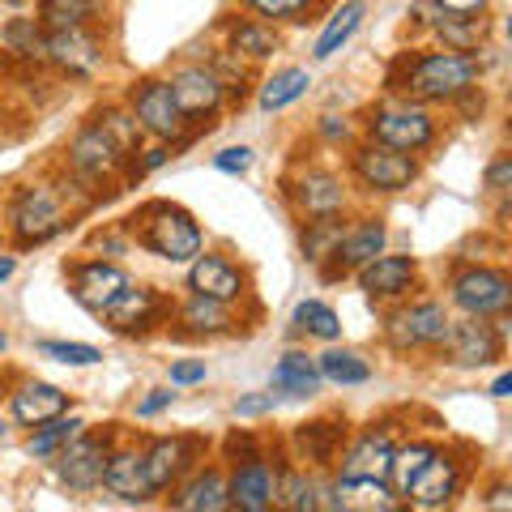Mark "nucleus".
Instances as JSON below:
<instances>
[{"label":"nucleus","mask_w":512,"mask_h":512,"mask_svg":"<svg viewBox=\"0 0 512 512\" xmlns=\"http://www.w3.org/2000/svg\"><path fill=\"white\" fill-rule=\"evenodd\" d=\"M474 82H478L474 56L453 52V47L402 56L389 73V86L402 90L406 99H419V103H448V99H457V94L474 90Z\"/></svg>","instance_id":"nucleus-1"},{"label":"nucleus","mask_w":512,"mask_h":512,"mask_svg":"<svg viewBox=\"0 0 512 512\" xmlns=\"http://www.w3.org/2000/svg\"><path fill=\"white\" fill-rule=\"evenodd\" d=\"M128 231L137 235V244L154 252L158 261H171V265H188L192 256L201 252V227L192 222L188 210L171 201H150L128 218Z\"/></svg>","instance_id":"nucleus-2"},{"label":"nucleus","mask_w":512,"mask_h":512,"mask_svg":"<svg viewBox=\"0 0 512 512\" xmlns=\"http://www.w3.org/2000/svg\"><path fill=\"white\" fill-rule=\"evenodd\" d=\"M367 137L380 141V146H389V150L419 154L436 141V120H431V111L419 103L380 107V111H372V120H367Z\"/></svg>","instance_id":"nucleus-3"},{"label":"nucleus","mask_w":512,"mask_h":512,"mask_svg":"<svg viewBox=\"0 0 512 512\" xmlns=\"http://www.w3.org/2000/svg\"><path fill=\"white\" fill-rule=\"evenodd\" d=\"M9 222H13V235H18V244H43V239H52L64 231V201L56 188H43V184H30L18 192V201H13L9 210Z\"/></svg>","instance_id":"nucleus-4"},{"label":"nucleus","mask_w":512,"mask_h":512,"mask_svg":"<svg viewBox=\"0 0 512 512\" xmlns=\"http://www.w3.org/2000/svg\"><path fill=\"white\" fill-rule=\"evenodd\" d=\"M107 453H111V431H77V436L69 440L56 453V474L60 483L69 491H94L103 478V466H107Z\"/></svg>","instance_id":"nucleus-5"},{"label":"nucleus","mask_w":512,"mask_h":512,"mask_svg":"<svg viewBox=\"0 0 512 512\" xmlns=\"http://www.w3.org/2000/svg\"><path fill=\"white\" fill-rule=\"evenodd\" d=\"M444 359L457 367H487L504 355V329L491 325V316H466L444 333Z\"/></svg>","instance_id":"nucleus-6"},{"label":"nucleus","mask_w":512,"mask_h":512,"mask_svg":"<svg viewBox=\"0 0 512 512\" xmlns=\"http://www.w3.org/2000/svg\"><path fill=\"white\" fill-rule=\"evenodd\" d=\"M453 303L466 316H504L512 308V278L504 269H461L453 278Z\"/></svg>","instance_id":"nucleus-7"},{"label":"nucleus","mask_w":512,"mask_h":512,"mask_svg":"<svg viewBox=\"0 0 512 512\" xmlns=\"http://www.w3.org/2000/svg\"><path fill=\"white\" fill-rule=\"evenodd\" d=\"M448 312L444 303H410V308L393 312L384 320V338H389L393 350H423V346H440L448 333Z\"/></svg>","instance_id":"nucleus-8"},{"label":"nucleus","mask_w":512,"mask_h":512,"mask_svg":"<svg viewBox=\"0 0 512 512\" xmlns=\"http://www.w3.org/2000/svg\"><path fill=\"white\" fill-rule=\"evenodd\" d=\"M350 167H355V175L372 192H402V188L414 184V175H419L414 154L389 150V146H380V141H367V146H359L355 158H350Z\"/></svg>","instance_id":"nucleus-9"},{"label":"nucleus","mask_w":512,"mask_h":512,"mask_svg":"<svg viewBox=\"0 0 512 512\" xmlns=\"http://www.w3.org/2000/svg\"><path fill=\"white\" fill-rule=\"evenodd\" d=\"M128 111L137 116L141 133H150L158 141H171L184 133V111L175 107V94L167 82H158V77H146V82L133 86V103H128Z\"/></svg>","instance_id":"nucleus-10"},{"label":"nucleus","mask_w":512,"mask_h":512,"mask_svg":"<svg viewBox=\"0 0 512 512\" xmlns=\"http://www.w3.org/2000/svg\"><path fill=\"white\" fill-rule=\"evenodd\" d=\"M128 282H133V278H128L120 265H111V261H82V265H73V274H69V291H73V299L82 303L86 312L103 316L111 303L124 295Z\"/></svg>","instance_id":"nucleus-11"},{"label":"nucleus","mask_w":512,"mask_h":512,"mask_svg":"<svg viewBox=\"0 0 512 512\" xmlns=\"http://www.w3.org/2000/svg\"><path fill=\"white\" fill-rule=\"evenodd\" d=\"M461 483H466V470H461V461L440 448V453L427 461V470L410 483L406 500H410L414 508H423V512H436V508H448V504L457 500Z\"/></svg>","instance_id":"nucleus-12"},{"label":"nucleus","mask_w":512,"mask_h":512,"mask_svg":"<svg viewBox=\"0 0 512 512\" xmlns=\"http://www.w3.org/2000/svg\"><path fill=\"white\" fill-rule=\"evenodd\" d=\"M201 448L205 444L197 436H163V440H154L146 453H141V457H146V478H150L154 495L180 483V478L197 466Z\"/></svg>","instance_id":"nucleus-13"},{"label":"nucleus","mask_w":512,"mask_h":512,"mask_svg":"<svg viewBox=\"0 0 512 512\" xmlns=\"http://www.w3.org/2000/svg\"><path fill=\"white\" fill-rule=\"evenodd\" d=\"M43 60H52L56 69L73 73V77H90L103 64V43L94 39L86 26L47 30V35H43Z\"/></svg>","instance_id":"nucleus-14"},{"label":"nucleus","mask_w":512,"mask_h":512,"mask_svg":"<svg viewBox=\"0 0 512 512\" xmlns=\"http://www.w3.org/2000/svg\"><path fill=\"white\" fill-rule=\"evenodd\" d=\"M244 269H239L235 261H227V256L218 252H197L188 261V291L192 295H210V299H222V303H235L244 299Z\"/></svg>","instance_id":"nucleus-15"},{"label":"nucleus","mask_w":512,"mask_h":512,"mask_svg":"<svg viewBox=\"0 0 512 512\" xmlns=\"http://www.w3.org/2000/svg\"><path fill=\"white\" fill-rule=\"evenodd\" d=\"M278 495V474L269 470L265 457L235 461V474L227 478V500L239 512H269Z\"/></svg>","instance_id":"nucleus-16"},{"label":"nucleus","mask_w":512,"mask_h":512,"mask_svg":"<svg viewBox=\"0 0 512 512\" xmlns=\"http://www.w3.org/2000/svg\"><path fill=\"white\" fill-rule=\"evenodd\" d=\"M171 94H175V107L184 116H214L222 107V94H227V82H222L218 69H205V64H188L171 77Z\"/></svg>","instance_id":"nucleus-17"},{"label":"nucleus","mask_w":512,"mask_h":512,"mask_svg":"<svg viewBox=\"0 0 512 512\" xmlns=\"http://www.w3.org/2000/svg\"><path fill=\"white\" fill-rule=\"evenodd\" d=\"M69 167L82 175V180H111V175L124 167V154L99 124H86L82 133L69 141Z\"/></svg>","instance_id":"nucleus-18"},{"label":"nucleus","mask_w":512,"mask_h":512,"mask_svg":"<svg viewBox=\"0 0 512 512\" xmlns=\"http://www.w3.org/2000/svg\"><path fill=\"white\" fill-rule=\"evenodd\" d=\"M325 500L320 508H342V512H393L397 508V491L389 487V478H342L320 491Z\"/></svg>","instance_id":"nucleus-19"},{"label":"nucleus","mask_w":512,"mask_h":512,"mask_svg":"<svg viewBox=\"0 0 512 512\" xmlns=\"http://www.w3.org/2000/svg\"><path fill=\"white\" fill-rule=\"evenodd\" d=\"M355 274H359V286H363L367 299H402L410 286H414V274H419V265H414V256L380 252V256H372L367 265H359Z\"/></svg>","instance_id":"nucleus-20"},{"label":"nucleus","mask_w":512,"mask_h":512,"mask_svg":"<svg viewBox=\"0 0 512 512\" xmlns=\"http://www.w3.org/2000/svg\"><path fill=\"white\" fill-rule=\"evenodd\" d=\"M99 487H107L111 495H120L128 504H146L154 495L150 478H146V457H141L137 448H111Z\"/></svg>","instance_id":"nucleus-21"},{"label":"nucleus","mask_w":512,"mask_h":512,"mask_svg":"<svg viewBox=\"0 0 512 512\" xmlns=\"http://www.w3.org/2000/svg\"><path fill=\"white\" fill-rule=\"evenodd\" d=\"M158 316H163V295L154 291V286H124V295L111 303L103 312V320L116 333H146L150 325H158Z\"/></svg>","instance_id":"nucleus-22"},{"label":"nucleus","mask_w":512,"mask_h":512,"mask_svg":"<svg viewBox=\"0 0 512 512\" xmlns=\"http://www.w3.org/2000/svg\"><path fill=\"white\" fill-rule=\"evenodd\" d=\"M393 436L389 427H367L363 436L346 448L342 457V478H384L389 474V461H393Z\"/></svg>","instance_id":"nucleus-23"},{"label":"nucleus","mask_w":512,"mask_h":512,"mask_svg":"<svg viewBox=\"0 0 512 512\" xmlns=\"http://www.w3.org/2000/svg\"><path fill=\"white\" fill-rule=\"evenodd\" d=\"M64 410H69V393L47 380H30L9 397V414H13V423H22V427H39Z\"/></svg>","instance_id":"nucleus-24"},{"label":"nucleus","mask_w":512,"mask_h":512,"mask_svg":"<svg viewBox=\"0 0 512 512\" xmlns=\"http://www.w3.org/2000/svg\"><path fill=\"white\" fill-rule=\"evenodd\" d=\"M384 244H389V231H384V222H376V218L355 222L350 231H342L338 248H333V256H338V269H329V278L350 274V269L367 265L372 256H380V252H384Z\"/></svg>","instance_id":"nucleus-25"},{"label":"nucleus","mask_w":512,"mask_h":512,"mask_svg":"<svg viewBox=\"0 0 512 512\" xmlns=\"http://www.w3.org/2000/svg\"><path fill=\"white\" fill-rule=\"evenodd\" d=\"M346 436H350L346 419H316V423H299V427H295L299 461H312V466H333V457L342 453Z\"/></svg>","instance_id":"nucleus-26"},{"label":"nucleus","mask_w":512,"mask_h":512,"mask_svg":"<svg viewBox=\"0 0 512 512\" xmlns=\"http://www.w3.org/2000/svg\"><path fill=\"white\" fill-rule=\"evenodd\" d=\"M171 508H180V512H222V508H231L222 470H197L188 483L175 487Z\"/></svg>","instance_id":"nucleus-27"},{"label":"nucleus","mask_w":512,"mask_h":512,"mask_svg":"<svg viewBox=\"0 0 512 512\" xmlns=\"http://www.w3.org/2000/svg\"><path fill=\"white\" fill-rule=\"evenodd\" d=\"M295 201L308 218H325V214H338L346 205V188L333 171H308L295 184Z\"/></svg>","instance_id":"nucleus-28"},{"label":"nucleus","mask_w":512,"mask_h":512,"mask_svg":"<svg viewBox=\"0 0 512 512\" xmlns=\"http://www.w3.org/2000/svg\"><path fill=\"white\" fill-rule=\"evenodd\" d=\"M269 384H274V393H282V397H316L325 380L316 372V359H308L303 350H286V355L274 363Z\"/></svg>","instance_id":"nucleus-29"},{"label":"nucleus","mask_w":512,"mask_h":512,"mask_svg":"<svg viewBox=\"0 0 512 512\" xmlns=\"http://www.w3.org/2000/svg\"><path fill=\"white\" fill-rule=\"evenodd\" d=\"M363 13H367L363 0H346L342 9H333V18L325 22V30H320L316 43H312V60H333L338 56L342 47L355 39V30L363 26Z\"/></svg>","instance_id":"nucleus-30"},{"label":"nucleus","mask_w":512,"mask_h":512,"mask_svg":"<svg viewBox=\"0 0 512 512\" xmlns=\"http://www.w3.org/2000/svg\"><path fill=\"white\" fill-rule=\"evenodd\" d=\"M316 372L320 380L329 384H342V389H355V384L372 380V363H367L359 350H346V346H329L325 355L316 359Z\"/></svg>","instance_id":"nucleus-31"},{"label":"nucleus","mask_w":512,"mask_h":512,"mask_svg":"<svg viewBox=\"0 0 512 512\" xmlns=\"http://www.w3.org/2000/svg\"><path fill=\"white\" fill-rule=\"evenodd\" d=\"M440 453V444H431V440H410V444H397L393 448V461H389V487L397 491V495H406L410 491V483L419 478L423 470H427V461Z\"/></svg>","instance_id":"nucleus-32"},{"label":"nucleus","mask_w":512,"mask_h":512,"mask_svg":"<svg viewBox=\"0 0 512 512\" xmlns=\"http://www.w3.org/2000/svg\"><path fill=\"white\" fill-rule=\"evenodd\" d=\"M308 86H312V73L308 69H299V64H286V69H278L269 82L261 86V111H286L291 103H299L303 94H308Z\"/></svg>","instance_id":"nucleus-33"},{"label":"nucleus","mask_w":512,"mask_h":512,"mask_svg":"<svg viewBox=\"0 0 512 512\" xmlns=\"http://www.w3.org/2000/svg\"><path fill=\"white\" fill-rule=\"evenodd\" d=\"M180 320L192 333H227L235 325V320H231V303L210 299V295H188L184 308H180Z\"/></svg>","instance_id":"nucleus-34"},{"label":"nucleus","mask_w":512,"mask_h":512,"mask_svg":"<svg viewBox=\"0 0 512 512\" xmlns=\"http://www.w3.org/2000/svg\"><path fill=\"white\" fill-rule=\"evenodd\" d=\"M99 13V0H39V26L43 30H73L90 26Z\"/></svg>","instance_id":"nucleus-35"},{"label":"nucleus","mask_w":512,"mask_h":512,"mask_svg":"<svg viewBox=\"0 0 512 512\" xmlns=\"http://www.w3.org/2000/svg\"><path fill=\"white\" fill-rule=\"evenodd\" d=\"M82 427H86L82 419H64V414H56V419H47V423L35 427V436L26 440V453L35 457V461H52V457H56L60 448L69 444Z\"/></svg>","instance_id":"nucleus-36"},{"label":"nucleus","mask_w":512,"mask_h":512,"mask_svg":"<svg viewBox=\"0 0 512 512\" xmlns=\"http://www.w3.org/2000/svg\"><path fill=\"white\" fill-rule=\"evenodd\" d=\"M291 325H295V333H308V338H320V342H338L342 338L338 312H333L329 303H320V299H303L295 308V316H291Z\"/></svg>","instance_id":"nucleus-37"},{"label":"nucleus","mask_w":512,"mask_h":512,"mask_svg":"<svg viewBox=\"0 0 512 512\" xmlns=\"http://www.w3.org/2000/svg\"><path fill=\"white\" fill-rule=\"evenodd\" d=\"M227 39H231V52L248 56V60H265L278 52V35H274V26H265V22H231Z\"/></svg>","instance_id":"nucleus-38"},{"label":"nucleus","mask_w":512,"mask_h":512,"mask_svg":"<svg viewBox=\"0 0 512 512\" xmlns=\"http://www.w3.org/2000/svg\"><path fill=\"white\" fill-rule=\"evenodd\" d=\"M278 508H291V512H316L320 508V487L312 483L303 470H282L278 474V495H274Z\"/></svg>","instance_id":"nucleus-39"},{"label":"nucleus","mask_w":512,"mask_h":512,"mask_svg":"<svg viewBox=\"0 0 512 512\" xmlns=\"http://www.w3.org/2000/svg\"><path fill=\"white\" fill-rule=\"evenodd\" d=\"M94 124H99L103 133H107L111 141H116L124 158L141 150V124H137L133 111H124V107H107V111H99V120H94Z\"/></svg>","instance_id":"nucleus-40"},{"label":"nucleus","mask_w":512,"mask_h":512,"mask_svg":"<svg viewBox=\"0 0 512 512\" xmlns=\"http://www.w3.org/2000/svg\"><path fill=\"white\" fill-rule=\"evenodd\" d=\"M338 239H342V222H338V214H325V218L308 222V235H303V252H308V261L325 265L329 256H333V248H338Z\"/></svg>","instance_id":"nucleus-41"},{"label":"nucleus","mask_w":512,"mask_h":512,"mask_svg":"<svg viewBox=\"0 0 512 512\" xmlns=\"http://www.w3.org/2000/svg\"><path fill=\"white\" fill-rule=\"evenodd\" d=\"M436 30H440L444 47H453V52H474L478 39H483V13H478V18H444L440 13Z\"/></svg>","instance_id":"nucleus-42"},{"label":"nucleus","mask_w":512,"mask_h":512,"mask_svg":"<svg viewBox=\"0 0 512 512\" xmlns=\"http://www.w3.org/2000/svg\"><path fill=\"white\" fill-rule=\"evenodd\" d=\"M39 355H43V359H56V363H64V367L103 363V350H99V346H86V342H39Z\"/></svg>","instance_id":"nucleus-43"},{"label":"nucleus","mask_w":512,"mask_h":512,"mask_svg":"<svg viewBox=\"0 0 512 512\" xmlns=\"http://www.w3.org/2000/svg\"><path fill=\"white\" fill-rule=\"evenodd\" d=\"M5 43L9 52L30 56V60H43V35H39V22L35 18H18L5 26Z\"/></svg>","instance_id":"nucleus-44"},{"label":"nucleus","mask_w":512,"mask_h":512,"mask_svg":"<svg viewBox=\"0 0 512 512\" xmlns=\"http://www.w3.org/2000/svg\"><path fill=\"white\" fill-rule=\"evenodd\" d=\"M248 5L261 13V18H274V22H295V18H303L316 0H248Z\"/></svg>","instance_id":"nucleus-45"},{"label":"nucleus","mask_w":512,"mask_h":512,"mask_svg":"<svg viewBox=\"0 0 512 512\" xmlns=\"http://www.w3.org/2000/svg\"><path fill=\"white\" fill-rule=\"evenodd\" d=\"M278 410V393H248L235 402V419H261V414Z\"/></svg>","instance_id":"nucleus-46"},{"label":"nucleus","mask_w":512,"mask_h":512,"mask_svg":"<svg viewBox=\"0 0 512 512\" xmlns=\"http://www.w3.org/2000/svg\"><path fill=\"white\" fill-rule=\"evenodd\" d=\"M214 167L227 171V175H244V171L252 167V150H248V146H227V150H218V154H214Z\"/></svg>","instance_id":"nucleus-47"},{"label":"nucleus","mask_w":512,"mask_h":512,"mask_svg":"<svg viewBox=\"0 0 512 512\" xmlns=\"http://www.w3.org/2000/svg\"><path fill=\"white\" fill-rule=\"evenodd\" d=\"M201 380H205V359L171 363V384H175V389H188V384H201Z\"/></svg>","instance_id":"nucleus-48"},{"label":"nucleus","mask_w":512,"mask_h":512,"mask_svg":"<svg viewBox=\"0 0 512 512\" xmlns=\"http://www.w3.org/2000/svg\"><path fill=\"white\" fill-rule=\"evenodd\" d=\"M508 184H512V158L500 154V158H495V163L487 167V192H491V197H504Z\"/></svg>","instance_id":"nucleus-49"},{"label":"nucleus","mask_w":512,"mask_h":512,"mask_svg":"<svg viewBox=\"0 0 512 512\" xmlns=\"http://www.w3.org/2000/svg\"><path fill=\"white\" fill-rule=\"evenodd\" d=\"M444 18H478V13H487V0H431Z\"/></svg>","instance_id":"nucleus-50"},{"label":"nucleus","mask_w":512,"mask_h":512,"mask_svg":"<svg viewBox=\"0 0 512 512\" xmlns=\"http://www.w3.org/2000/svg\"><path fill=\"white\" fill-rule=\"evenodd\" d=\"M167 406H175V393H171V389H150V393L137 402V419H154V414H163Z\"/></svg>","instance_id":"nucleus-51"},{"label":"nucleus","mask_w":512,"mask_h":512,"mask_svg":"<svg viewBox=\"0 0 512 512\" xmlns=\"http://www.w3.org/2000/svg\"><path fill=\"white\" fill-rule=\"evenodd\" d=\"M222 448H227V457H231V461L261 457V453H256V440L248 436V431H231V436H227V444H222Z\"/></svg>","instance_id":"nucleus-52"},{"label":"nucleus","mask_w":512,"mask_h":512,"mask_svg":"<svg viewBox=\"0 0 512 512\" xmlns=\"http://www.w3.org/2000/svg\"><path fill=\"white\" fill-rule=\"evenodd\" d=\"M508 495H512V491H508V483L491 487V495H487V508H500V512H504V508H512V500H508Z\"/></svg>","instance_id":"nucleus-53"},{"label":"nucleus","mask_w":512,"mask_h":512,"mask_svg":"<svg viewBox=\"0 0 512 512\" xmlns=\"http://www.w3.org/2000/svg\"><path fill=\"white\" fill-rule=\"evenodd\" d=\"M167 154H171V150H163V146H158V150H150V154H146V163H141V167H133V171L141 175V171H154V167H163V163H167Z\"/></svg>","instance_id":"nucleus-54"},{"label":"nucleus","mask_w":512,"mask_h":512,"mask_svg":"<svg viewBox=\"0 0 512 512\" xmlns=\"http://www.w3.org/2000/svg\"><path fill=\"white\" fill-rule=\"evenodd\" d=\"M491 397H512V372H500V376H495Z\"/></svg>","instance_id":"nucleus-55"},{"label":"nucleus","mask_w":512,"mask_h":512,"mask_svg":"<svg viewBox=\"0 0 512 512\" xmlns=\"http://www.w3.org/2000/svg\"><path fill=\"white\" fill-rule=\"evenodd\" d=\"M13 269H18V261H13V256H0V286L13 278Z\"/></svg>","instance_id":"nucleus-56"},{"label":"nucleus","mask_w":512,"mask_h":512,"mask_svg":"<svg viewBox=\"0 0 512 512\" xmlns=\"http://www.w3.org/2000/svg\"><path fill=\"white\" fill-rule=\"evenodd\" d=\"M5 346H9V338H5V329H0V355H5Z\"/></svg>","instance_id":"nucleus-57"},{"label":"nucleus","mask_w":512,"mask_h":512,"mask_svg":"<svg viewBox=\"0 0 512 512\" xmlns=\"http://www.w3.org/2000/svg\"><path fill=\"white\" fill-rule=\"evenodd\" d=\"M0 436H5V427H0Z\"/></svg>","instance_id":"nucleus-58"},{"label":"nucleus","mask_w":512,"mask_h":512,"mask_svg":"<svg viewBox=\"0 0 512 512\" xmlns=\"http://www.w3.org/2000/svg\"><path fill=\"white\" fill-rule=\"evenodd\" d=\"M13 5H22V0H13Z\"/></svg>","instance_id":"nucleus-59"}]
</instances>
